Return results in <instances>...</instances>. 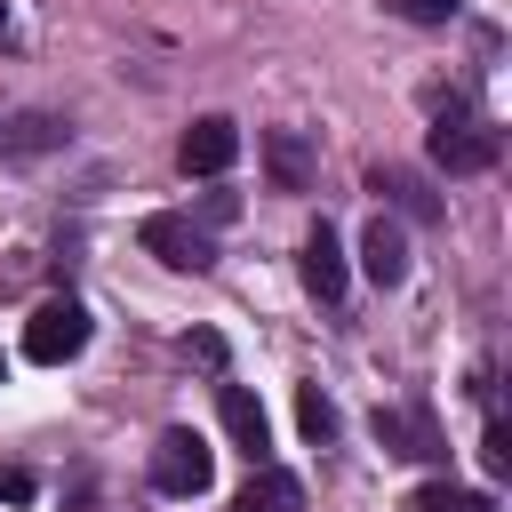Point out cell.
I'll use <instances>...</instances> for the list:
<instances>
[{
	"mask_svg": "<svg viewBox=\"0 0 512 512\" xmlns=\"http://www.w3.org/2000/svg\"><path fill=\"white\" fill-rule=\"evenodd\" d=\"M496 152H504V136H496L488 120H472V112H440V120H432V168L480 176V168H496Z\"/></svg>",
	"mask_w": 512,
	"mask_h": 512,
	"instance_id": "6da1fadb",
	"label": "cell"
},
{
	"mask_svg": "<svg viewBox=\"0 0 512 512\" xmlns=\"http://www.w3.org/2000/svg\"><path fill=\"white\" fill-rule=\"evenodd\" d=\"M24 352H32L40 368H64V360H80V352H88V312H80L72 296H48V304L24 320Z\"/></svg>",
	"mask_w": 512,
	"mask_h": 512,
	"instance_id": "7a4b0ae2",
	"label": "cell"
},
{
	"mask_svg": "<svg viewBox=\"0 0 512 512\" xmlns=\"http://www.w3.org/2000/svg\"><path fill=\"white\" fill-rule=\"evenodd\" d=\"M208 480H216V456H208V440H200V432H184V424H176V432H160V440H152V488H160V496H200Z\"/></svg>",
	"mask_w": 512,
	"mask_h": 512,
	"instance_id": "3957f363",
	"label": "cell"
},
{
	"mask_svg": "<svg viewBox=\"0 0 512 512\" xmlns=\"http://www.w3.org/2000/svg\"><path fill=\"white\" fill-rule=\"evenodd\" d=\"M144 256H160L168 272H208L216 264V248H208V232L192 224V216H144Z\"/></svg>",
	"mask_w": 512,
	"mask_h": 512,
	"instance_id": "277c9868",
	"label": "cell"
},
{
	"mask_svg": "<svg viewBox=\"0 0 512 512\" xmlns=\"http://www.w3.org/2000/svg\"><path fill=\"white\" fill-rule=\"evenodd\" d=\"M176 160H184V176H224V168L240 160V128H232L224 112H208V120H192V128H184Z\"/></svg>",
	"mask_w": 512,
	"mask_h": 512,
	"instance_id": "5b68a950",
	"label": "cell"
},
{
	"mask_svg": "<svg viewBox=\"0 0 512 512\" xmlns=\"http://www.w3.org/2000/svg\"><path fill=\"white\" fill-rule=\"evenodd\" d=\"M304 288H312L320 304H336V296L352 288V264H344V240H336V224H312V240H304Z\"/></svg>",
	"mask_w": 512,
	"mask_h": 512,
	"instance_id": "8992f818",
	"label": "cell"
},
{
	"mask_svg": "<svg viewBox=\"0 0 512 512\" xmlns=\"http://www.w3.org/2000/svg\"><path fill=\"white\" fill-rule=\"evenodd\" d=\"M216 416H224V432L248 448V464H264V448H272V424H264V400L248 392V384H224L216 392Z\"/></svg>",
	"mask_w": 512,
	"mask_h": 512,
	"instance_id": "52a82bcc",
	"label": "cell"
},
{
	"mask_svg": "<svg viewBox=\"0 0 512 512\" xmlns=\"http://www.w3.org/2000/svg\"><path fill=\"white\" fill-rule=\"evenodd\" d=\"M360 272H368L376 288H400V280H408V240H400L392 216H376V224L360 232Z\"/></svg>",
	"mask_w": 512,
	"mask_h": 512,
	"instance_id": "ba28073f",
	"label": "cell"
},
{
	"mask_svg": "<svg viewBox=\"0 0 512 512\" xmlns=\"http://www.w3.org/2000/svg\"><path fill=\"white\" fill-rule=\"evenodd\" d=\"M376 440H384L392 456H448L424 408H376Z\"/></svg>",
	"mask_w": 512,
	"mask_h": 512,
	"instance_id": "9c48e42d",
	"label": "cell"
},
{
	"mask_svg": "<svg viewBox=\"0 0 512 512\" xmlns=\"http://www.w3.org/2000/svg\"><path fill=\"white\" fill-rule=\"evenodd\" d=\"M232 512H304V480H296V472H280V464H256Z\"/></svg>",
	"mask_w": 512,
	"mask_h": 512,
	"instance_id": "30bf717a",
	"label": "cell"
},
{
	"mask_svg": "<svg viewBox=\"0 0 512 512\" xmlns=\"http://www.w3.org/2000/svg\"><path fill=\"white\" fill-rule=\"evenodd\" d=\"M264 160H272V184H280V192H304V184H312V152H304L296 128H272V136H264Z\"/></svg>",
	"mask_w": 512,
	"mask_h": 512,
	"instance_id": "8fae6325",
	"label": "cell"
},
{
	"mask_svg": "<svg viewBox=\"0 0 512 512\" xmlns=\"http://www.w3.org/2000/svg\"><path fill=\"white\" fill-rule=\"evenodd\" d=\"M368 192H384L400 216H440V200H432V192H424V176H408V168H376V176H368Z\"/></svg>",
	"mask_w": 512,
	"mask_h": 512,
	"instance_id": "7c38bea8",
	"label": "cell"
},
{
	"mask_svg": "<svg viewBox=\"0 0 512 512\" xmlns=\"http://www.w3.org/2000/svg\"><path fill=\"white\" fill-rule=\"evenodd\" d=\"M296 424H304V440H312V448H328V440H336V408H328V392H320V384H304V392H296Z\"/></svg>",
	"mask_w": 512,
	"mask_h": 512,
	"instance_id": "4fadbf2b",
	"label": "cell"
},
{
	"mask_svg": "<svg viewBox=\"0 0 512 512\" xmlns=\"http://www.w3.org/2000/svg\"><path fill=\"white\" fill-rule=\"evenodd\" d=\"M416 512H496V504H488L480 488H448V480H440V488L416 496Z\"/></svg>",
	"mask_w": 512,
	"mask_h": 512,
	"instance_id": "5bb4252c",
	"label": "cell"
},
{
	"mask_svg": "<svg viewBox=\"0 0 512 512\" xmlns=\"http://www.w3.org/2000/svg\"><path fill=\"white\" fill-rule=\"evenodd\" d=\"M464 0H392V16H408V24H448Z\"/></svg>",
	"mask_w": 512,
	"mask_h": 512,
	"instance_id": "9a60e30c",
	"label": "cell"
},
{
	"mask_svg": "<svg viewBox=\"0 0 512 512\" xmlns=\"http://www.w3.org/2000/svg\"><path fill=\"white\" fill-rule=\"evenodd\" d=\"M480 456H488V464H496V472H504V464H512V440H504V424H496V416H488V440H480Z\"/></svg>",
	"mask_w": 512,
	"mask_h": 512,
	"instance_id": "2e32d148",
	"label": "cell"
},
{
	"mask_svg": "<svg viewBox=\"0 0 512 512\" xmlns=\"http://www.w3.org/2000/svg\"><path fill=\"white\" fill-rule=\"evenodd\" d=\"M32 496V472H0V504H24Z\"/></svg>",
	"mask_w": 512,
	"mask_h": 512,
	"instance_id": "e0dca14e",
	"label": "cell"
},
{
	"mask_svg": "<svg viewBox=\"0 0 512 512\" xmlns=\"http://www.w3.org/2000/svg\"><path fill=\"white\" fill-rule=\"evenodd\" d=\"M0 384H8V352H0Z\"/></svg>",
	"mask_w": 512,
	"mask_h": 512,
	"instance_id": "ac0fdd59",
	"label": "cell"
},
{
	"mask_svg": "<svg viewBox=\"0 0 512 512\" xmlns=\"http://www.w3.org/2000/svg\"><path fill=\"white\" fill-rule=\"evenodd\" d=\"M0 24H8V0H0Z\"/></svg>",
	"mask_w": 512,
	"mask_h": 512,
	"instance_id": "d6986e66",
	"label": "cell"
}]
</instances>
